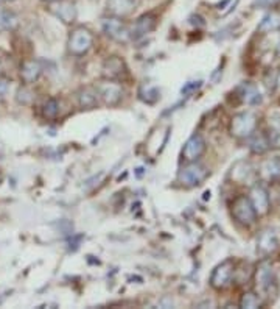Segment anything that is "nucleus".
Listing matches in <instances>:
<instances>
[{"instance_id":"nucleus-1","label":"nucleus","mask_w":280,"mask_h":309,"mask_svg":"<svg viewBox=\"0 0 280 309\" xmlns=\"http://www.w3.org/2000/svg\"><path fill=\"white\" fill-rule=\"evenodd\" d=\"M230 134L235 138H249L252 133H255L257 128V116L254 113H238L235 114L230 120Z\"/></svg>"},{"instance_id":"nucleus-2","label":"nucleus","mask_w":280,"mask_h":309,"mask_svg":"<svg viewBox=\"0 0 280 309\" xmlns=\"http://www.w3.org/2000/svg\"><path fill=\"white\" fill-rule=\"evenodd\" d=\"M207 177H209V170L203 166V164L193 161L181 169V172L178 175V181L185 188H195V186H199Z\"/></svg>"},{"instance_id":"nucleus-3","label":"nucleus","mask_w":280,"mask_h":309,"mask_svg":"<svg viewBox=\"0 0 280 309\" xmlns=\"http://www.w3.org/2000/svg\"><path fill=\"white\" fill-rule=\"evenodd\" d=\"M101 28L106 33V36H109L114 41H118V43H126V41L133 39L131 30H129V27L120 17H115V16L104 17L101 20Z\"/></svg>"},{"instance_id":"nucleus-4","label":"nucleus","mask_w":280,"mask_h":309,"mask_svg":"<svg viewBox=\"0 0 280 309\" xmlns=\"http://www.w3.org/2000/svg\"><path fill=\"white\" fill-rule=\"evenodd\" d=\"M92 43H94V36L89 30H86L83 27L79 28H75L70 36H69V52L72 55H84L88 53L89 49L92 47Z\"/></svg>"},{"instance_id":"nucleus-5","label":"nucleus","mask_w":280,"mask_h":309,"mask_svg":"<svg viewBox=\"0 0 280 309\" xmlns=\"http://www.w3.org/2000/svg\"><path fill=\"white\" fill-rule=\"evenodd\" d=\"M232 216L235 217V220L242 223V225H252L255 222V211L252 208V203L249 200V197L246 195H240L236 197L232 203Z\"/></svg>"},{"instance_id":"nucleus-6","label":"nucleus","mask_w":280,"mask_h":309,"mask_svg":"<svg viewBox=\"0 0 280 309\" xmlns=\"http://www.w3.org/2000/svg\"><path fill=\"white\" fill-rule=\"evenodd\" d=\"M232 275H233V262L232 261H224L221 262L217 269L213 270L212 277H210V284L215 289H224V287L229 286L230 280H232Z\"/></svg>"},{"instance_id":"nucleus-7","label":"nucleus","mask_w":280,"mask_h":309,"mask_svg":"<svg viewBox=\"0 0 280 309\" xmlns=\"http://www.w3.org/2000/svg\"><path fill=\"white\" fill-rule=\"evenodd\" d=\"M249 200L252 203V208L257 216H265L269 211V195L268 191L260 186V184H255L249 192Z\"/></svg>"},{"instance_id":"nucleus-8","label":"nucleus","mask_w":280,"mask_h":309,"mask_svg":"<svg viewBox=\"0 0 280 309\" xmlns=\"http://www.w3.org/2000/svg\"><path fill=\"white\" fill-rule=\"evenodd\" d=\"M206 152V141L201 134H193L184 146L182 150V158L187 162L196 161L203 153Z\"/></svg>"},{"instance_id":"nucleus-9","label":"nucleus","mask_w":280,"mask_h":309,"mask_svg":"<svg viewBox=\"0 0 280 309\" xmlns=\"http://www.w3.org/2000/svg\"><path fill=\"white\" fill-rule=\"evenodd\" d=\"M275 275L272 267L268 262H262L260 265L257 267V272H255V284L260 291L269 292L271 287H275Z\"/></svg>"},{"instance_id":"nucleus-10","label":"nucleus","mask_w":280,"mask_h":309,"mask_svg":"<svg viewBox=\"0 0 280 309\" xmlns=\"http://www.w3.org/2000/svg\"><path fill=\"white\" fill-rule=\"evenodd\" d=\"M50 11L64 24H73L76 19V8L69 0H55L50 7Z\"/></svg>"},{"instance_id":"nucleus-11","label":"nucleus","mask_w":280,"mask_h":309,"mask_svg":"<svg viewBox=\"0 0 280 309\" xmlns=\"http://www.w3.org/2000/svg\"><path fill=\"white\" fill-rule=\"evenodd\" d=\"M97 92H98V97L103 100V103H104V105H107V107L118 105L120 100H122V94H123L120 85L112 83V81H107V83L98 86Z\"/></svg>"},{"instance_id":"nucleus-12","label":"nucleus","mask_w":280,"mask_h":309,"mask_svg":"<svg viewBox=\"0 0 280 309\" xmlns=\"http://www.w3.org/2000/svg\"><path fill=\"white\" fill-rule=\"evenodd\" d=\"M238 97L246 103V105H260L262 103V94L258 91V88L249 81H245L238 88H236Z\"/></svg>"},{"instance_id":"nucleus-13","label":"nucleus","mask_w":280,"mask_h":309,"mask_svg":"<svg viewBox=\"0 0 280 309\" xmlns=\"http://www.w3.org/2000/svg\"><path fill=\"white\" fill-rule=\"evenodd\" d=\"M137 0H107V10L115 17H123L131 14Z\"/></svg>"},{"instance_id":"nucleus-14","label":"nucleus","mask_w":280,"mask_h":309,"mask_svg":"<svg viewBox=\"0 0 280 309\" xmlns=\"http://www.w3.org/2000/svg\"><path fill=\"white\" fill-rule=\"evenodd\" d=\"M257 244H258V252L262 255H269L277 249L278 239H277V234L274 233V230H265V231H262L260 236H258Z\"/></svg>"},{"instance_id":"nucleus-15","label":"nucleus","mask_w":280,"mask_h":309,"mask_svg":"<svg viewBox=\"0 0 280 309\" xmlns=\"http://www.w3.org/2000/svg\"><path fill=\"white\" fill-rule=\"evenodd\" d=\"M154 27H156V17L153 14H145L137 20L134 28L131 30V38L139 39V38L145 36L146 33L153 31Z\"/></svg>"},{"instance_id":"nucleus-16","label":"nucleus","mask_w":280,"mask_h":309,"mask_svg":"<svg viewBox=\"0 0 280 309\" xmlns=\"http://www.w3.org/2000/svg\"><path fill=\"white\" fill-rule=\"evenodd\" d=\"M125 72V63L118 58V56H111L104 61L103 64V75L109 80L118 78L122 77V74Z\"/></svg>"},{"instance_id":"nucleus-17","label":"nucleus","mask_w":280,"mask_h":309,"mask_svg":"<svg viewBox=\"0 0 280 309\" xmlns=\"http://www.w3.org/2000/svg\"><path fill=\"white\" fill-rule=\"evenodd\" d=\"M42 67L37 61H25L20 67V77L25 81V83H34V81L41 77Z\"/></svg>"},{"instance_id":"nucleus-18","label":"nucleus","mask_w":280,"mask_h":309,"mask_svg":"<svg viewBox=\"0 0 280 309\" xmlns=\"http://www.w3.org/2000/svg\"><path fill=\"white\" fill-rule=\"evenodd\" d=\"M98 92L95 88H83L78 92V101H79V107L86 108V110H91L95 108L97 103H98Z\"/></svg>"},{"instance_id":"nucleus-19","label":"nucleus","mask_w":280,"mask_h":309,"mask_svg":"<svg viewBox=\"0 0 280 309\" xmlns=\"http://www.w3.org/2000/svg\"><path fill=\"white\" fill-rule=\"evenodd\" d=\"M260 174H262V177L265 180H271V181L275 180V178H280V156L266 159L262 164Z\"/></svg>"},{"instance_id":"nucleus-20","label":"nucleus","mask_w":280,"mask_h":309,"mask_svg":"<svg viewBox=\"0 0 280 309\" xmlns=\"http://www.w3.org/2000/svg\"><path fill=\"white\" fill-rule=\"evenodd\" d=\"M17 24H19V19L13 11L7 8H0V30L11 31L17 27Z\"/></svg>"},{"instance_id":"nucleus-21","label":"nucleus","mask_w":280,"mask_h":309,"mask_svg":"<svg viewBox=\"0 0 280 309\" xmlns=\"http://www.w3.org/2000/svg\"><path fill=\"white\" fill-rule=\"evenodd\" d=\"M249 138H252L251 139V150L254 153H265L271 147L269 139L265 134H262V133H255V134L252 133Z\"/></svg>"},{"instance_id":"nucleus-22","label":"nucleus","mask_w":280,"mask_h":309,"mask_svg":"<svg viewBox=\"0 0 280 309\" xmlns=\"http://www.w3.org/2000/svg\"><path fill=\"white\" fill-rule=\"evenodd\" d=\"M280 27V19L275 13H269L263 17V20L258 25V31H272Z\"/></svg>"},{"instance_id":"nucleus-23","label":"nucleus","mask_w":280,"mask_h":309,"mask_svg":"<svg viewBox=\"0 0 280 309\" xmlns=\"http://www.w3.org/2000/svg\"><path fill=\"white\" fill-rule=\"evenodd\" d=\"M139 95H140V98L145 103H149V105H153V103H156L161 98V92H159V89L156 86H145V88H142Z\"/></svg>"},{"instance_id":"nucleus-24","label":"nucleus","mask_w":280,"mask_h":309,"mask_svg":"<svg viewBox=\"0 0 280 309\" xmlns=\"http://www.w3.org/2000/svg\"><path fill=\"white\" fill-rule=\"evenodd\" d=\"M262 306V301L254 292H246L240 300V307L243 309H257Z\"/></svg>"},{"instance_id":"nucleus-25","label":"nucleus","mask_w":280,"mask_h":309,"mask_svg":"<svg viewBox=\"0 0 280 309\" xmlns=\"http://www.w3.org/2000/svg\"><path fill=\"white\" fill-rule=\"evenodd\" d=\"M58 111H59V105L56 98H49L44 103V108H42V114L47 119H55L58 116Z\"/></svg>"},{"instance_id":"nucleus-26","label":"nucleus","mask_w":280,"mask_h":309,"mask_svg":"<svg viewBox=\"0 0 280 309\" xmlns=\"http://www.w3.org/2000/svg\"><path fill=\"white\" fill-rule=\"evenodd\" d=\"M17 101L19 103H22V105H28V103L33 100V92L28 89V88H20L17 91Z\"/></svg>"},{"instance_id":"nucleus-27","label":"nucleus","mask_w":280,"mask_h":309,"mask_svg":"<svg viewBox=\"0 0 280 309\" xmlns=\"http://www.w3.org/2000/svg\"><path fill=\"white\" fill-rule=\"evenodd\" d=\"M10 88V81L7 78H0V97H4L8 92Z\"/></svg>"},{"instance_id":"nucleus-28","label":"nucleus","mask_w":280,"mask_h":309,"mask_svg":"<svg viewBox=\"0 0 280 309\" xmlns=\"http://www.w3.org/2000/svg\"><path fill=\"white\" fill-rule=\"evenodd\" d=\"M201 86V81H191V83H188L185 88H182V94H187L188 91H195Z\"/></svg>"},{"instance_id":"nucleus-29","label":"nucleus","mask_w":280,"mask_h":309,"mask_svg":"<svg viewBox=\"0 0 280 309\" xmlns=\"http://www.w3.org/2000/svg\"><path fill=\"white\" fill-rule=\"evenodd\" d=\"M0 2H13V0H0Z\"/></svg>"},{"instance_id":"nucleus-30","label":"nucleus","mask_w":280,"mask_h":309,"mask_svg":"<svg viewBox=\"0 0 280 309\" xmlns=\"http://www.w3.org/2000/svg\"><path fill=\"white\" fill-rule=\"evenodd\" d=\"M47 2H55V0H47Z\"/></svg>"}]
</instances>
